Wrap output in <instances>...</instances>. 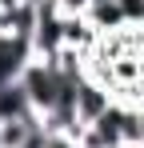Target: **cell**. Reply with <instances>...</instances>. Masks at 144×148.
Instances as JSON below:
<instances>
[{
  "mask_svg": "<svg viewBox=\"0 0 144 148\" xmlns=\"http://www.w3.org/2000/svg\"><path fill=\"white\" fill-rule=\"evenodd\" d=\"M136 148H140V144H136Z\"/></svg>",
  "mask_w": 144,
  "mask_h": 148,
  "instance_id": "5",
  "label": "cell"
},
{
  "mask_svg": "<svg viewBox=\"0 0 144 148\" xmlns=\"http://www.w3.org/2000/svg\"><path fill=\"white\" fill-rule=\"evenodd\" d=\"M88 8H92V0H60L64 16H88Z\"/></svg>",
  "mask_w": 144,
  "mask_h": 148,
  "instance_id": "3",
  "label": "cell"
},
{
  "mask_svg": "<svg viewBox=\"0 0 144 148\" xmlns=\"http://www.w3.org/2000/svg\"><path fill=\"white\" fill-rule=\"evenodd\" d=\"M140 148H144V108H140Z\"/></svg>",
  "mask_w": 144,
  "mask_h": 148,
  "instance_id": "4",
  "label": "cell"
},
{
  "mask_svg": "<svg viewBox=\"0 0 144 148\" xmlns=\"http://www.w3.org/2000/svg\"><path fill=\"white\" fill-rule=\"evenodd\" d=\"M116 104V92L112 88H104V84H96V80H80L76 84V116H80V124L88 128V124H96L108 108Z\"/></svg>",
  "mask_w": 144,
  "mask_h": 148,
  "instance_id": "1",
  "label": "cell"
},
{
  "mask_svg": "<svg viewBox=\"0 0 144 148\" xmlns=\"http://www.w3.org/2000/svg\"><path fill=\"white\" fill-rule=\"evenodd\" d=\"M124 24H144V0H116Z\"/></svg>",
  "mask_w": 144,
  "mask_h": 148,
  "instance_id": "2",
  "label": "cell"
}]
</instances>
